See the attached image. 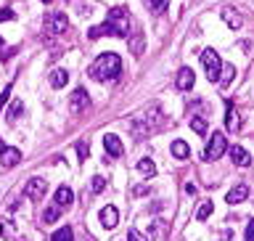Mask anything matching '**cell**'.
<instances>
[{
    "label": "cell",
    "instance_id": "obj_9",
    "mask_svg": "<svg viewBox=\"0 0 254 241\" xmlns=\"http://www.w3.org/2000/svg\"><path fill=\"white\" fill-rule=\"evenodd\" d=\"M98 218H101V226L111 231V228H117V223H119V212H117V207L106 204V207L101 210V215H98Z\"/></svg>",
    "mask_w": 254,
    "mask_h": 241
},
{
    "label": "cell",
    "instance_id": "obj_30",
    "mask_svg": "<svg viewBox=\"0 0 254 241\" xmlns=\"http://www.w3.org/2000/svg\"><path fill=\"white\" fill-rule=\"evenodd\" d=\"M244 241H254V220H249V226H246V236Z\"/></svg>",
    "mask_w": 254,
    "mask_h": 241
},
{
    "label": "cell",
    "instance_id": "obj_23",
    "mask_svg": "<svg viewBox=\"0 0 254 241\" xmlns=\"http://www.w3.org/2000/svg\"><path fill=\"white\" fill-rule=\"evenodd\" d=\"M190 127H193V133L204 135L206 133V119L204 117H190Z\"/></svg>",
    "mask_w": 254,
    "mask_h": 241
},
{
    "label": "cell",
    "instance_id": "obj_28",
    "mask_svg": "<svg viewBox=\"0 0 254 241\" xmlns=\"http://www.w3.org/2000/svg\"><path fill=\"white\" fill-rule=\"evenodd\" d=\"M77 154H79V159H87V154H90V149H87V143H77Z\"/></svg>",
    "mask_w": 254,
    "mask_h": 241
},
{
    "label": "cell",
    "instance_id": "obj_20",
    "mask_svg": "<svg viewBox=\"0 0 254 241\" xmlns=\"http://www.w3.org/2000/svg\"><path fill=\"white\" fill-rule=\"evenodd\" d=\"M138 172L146 175V178H154V175H156V164L151 162V159H140V162H138Z\"/></svg>",
    "mask_w": 254,
    "mask_h": 241
},
{
    "label": "cell",
    "instance_id": "obj_11",
    "mask_svg": "<svg viewBox=\"0 0 254 241\" xmlns=\"http://www.w3.org/2000/svg\"><path fill=\"white\" fill-rule=\"evenodd\" d=\"M193 82H196V75H193L188 67H183V69L178 72V80H175L178 90H190V87H193Z\"/></svg>",
    "mask_w": 254,
    "mask_h": 241
},
{
    "label": "cell",
    "instance_id": "obj_31",
    "mask_svg": "<svg viewBox=\"0 0 254 241\" xmlns=\"http://www.w3.org/2000/svg\"><path fill=\"white\" fill-rule=\"evenodd\" d=\"M0 21H13V11L3 8V11H0Z\"/></svg>",
    "mask_w": 254,
    "mask_h": 241
},
{
    "label": "cell",
    "instance_id": "obj_10",
    "mask_svg": "<svg viewBox=\"0 0 254 241\" xmlns=\"http://www.w3.org/2000/svg\"><path fill=\"white\" fill-rule=\"evenodd\" d=\"M21 162V151L13 149V146H5L3 151H0V164L3 167H16Z\"/></svg>",
    "mask_w": 254,
    "mask_h": 241
},
{
    "label": "cell",
    "instance_id": "obj_5",
    "mask_svg": "<svg viewBox=\"0 0 254 241\" xmlns=\"http://www.w3.org/2000/svg\"><path fill=\"white\" fill-rule=\"evenodd\" d=\"M69 29V19L64 11H53L45 16V32L48 35H64Z\"/></svg>",
    "mask_w": 254,
    "mask_h": 241
},
{
    "label": "cell",
    "instance_id": "obj_1",
    "mask_svg": "<svg viewBox=\"0 0 254 241\" xmlns=\"http://www.w3.org/2000/svg\"><path fill=\"white\" fill-rule=\"evenodd\" d=\"M87 75H90L95 82H106V80H117L122 75V61H119L117 53H101L98 59L90 64V69H87Z\"/></svg>",
    "mask_w": 254,
    "mask_h": 241
},
{
    "label": "cell",
    "instance_id": "obj_26",
    "mask_svg": "<svg viewBox=\"0 0 254 241\" xmlns=\"http://www.w3.org/2000/svg\"><path fill=\"white\" fill-rule=\"evenodd\" d=\"M146 3H148V8L154 13H162L164 8H167V0H146Z\"/></svg>",
    "mask_w": 254,
    "mask_h": 241
},
{
    "label": "cell",
    "instance_id": "obj_25",
    "mask_svg": "<svg viewBox=\"0 0 254 241\" xmlns=\"http://www.w3.org/2000/svg\"><path fill=\"white\" fill-rule=\"evenodd\" d=\"M212 215V202H204L201 207H198V212H196V220H206Z\"/></svg>",
    "mask_w": 254,
    "mask_h": 241
},
{
    "label": "cell",
    "instance_id": "obj_2",
    "mask_svg": "<svg viewBox=\"0 0 254 241\" xmlns=\"http://www.w3.org/2000/svg\"><path fill=\"white\" fill-rule=\"evenodd\" d=\"M106 24L111 27V32H114V37H130V27H132V16H130V11L127 8H122V5H117V8H111L109 11V16H106Z\"/></svg>",
    "mask_w": 254,
    "mask_h": 241
},
{
    "label": "cell",
    "instance_id": "obj_17",
    "mask_svg": "<svg viewBox=\"0 0 254 241\" xmlns=\"http://www.w3.org/2000/svg\"><path fill=\"white\" fill-rule=\"evenodd\" d=\"M66 82H69V72L66 69H53L51 72V85L53 87H64Z\"/></svg>",
    "mask_w": 254,
    "mask_h": 241
},
{
    "label": "cell",
    "instance_id": "obj_15",
    "mask_svg": "<svg viewBox=\"0 0 254 241\" xmlns=\"http://www.w3.org/2000/svg\"><path fill=\"white\" fill-rule=\"evenodd\" d=\"M222 21H225L230 29H241V24H244L241 13H236L233 8H222Z\"/></svg>",
    "mask_w": 254,
    "mask_h": 241
},
{
    "label": "cell",
    "instance_id": "obj_3",
    "mask_svg": "<svg viewBox=\"0 0 254 241\" xmlns=\"http://www.w3.org/2000/svg\"><path fill=\"white\" fill-rule=\"evenodd\" d=\"M201 64H204V69H206V80H209V82H220L222 61H220L217 51H212V48H204V51H201Z\"/></svg>",
    "mask_w": 254,
    "mask_h": 241
},
{
    "label": "cell",
    "instance_id": "obj_24",
    "mask_svg": "<svg viewBox=\"0 0 254 241\" xmlns=\"http://www.w3.org/2000/svg\"><path fill=\"white\" fill-rule=\"evenodd\" d=\"M59 220V207H48V210L43 212V223L45 226H51V223Z\"/></svg>",
    "mask_w": 254,
    "mask_h": 241
},
{
    "label": "cell",
    "instance_id": "obj_6",
    "mask_svg": "<svg viewBox=\"0 0 254 241\" xmlns=\"http://www.w3.org/2000/svg\"><path fill=\"white\" fill-rule=\"evenodd\" d=\"M85 109H90V98H87L85 87H77V90L71 93V98H69V111L77 117V114H85Z\"/></svg>",
    "mask_w": 254,
    "mask_h": 241
},
{
    "label": "cell",
    "instance_id": "obj_7",
    "mask_svg": "<svg viewBox=\"0 0 254 241\" xmlns=\"http://www.w3.org/2000/svg\"><path fill=\"white\" fill-rule=\"evenodd\" d=\"M45 191H48L45 178H32L27 186H24V196H27V199H43Z\"/></svg>",
    "mask_w": 254,
    "mask_h": 241
},
{
    "label": "cell",
    "instance_id": "obj_13",
    "mask_svg": "<svg viewBox=\"0 0 254 241\" xmlns=\"http://www.w3.org/2000/svg\"><path fill=\"white\" fill-rule=\"evenodd\" d=\"M230 159H233V164H238V167H249L252 164V157H249V151H246L244 146L230 149Z\"/></svg>",
    "mask_w": 254,
    "mask_h": 241
},
{
    "label": "cell",
    "instance_id": "obj_19",
    "mask_svg": "<svg viewBox=\"0 0 254 241\" xmlns=\"http://www.w3.org/2000/svg\"><path fill=\"white\" fill-rule=\"evenodd\" d=\"M233 77H236V67H233V64H222V72H220V85H222V87H228L230 82H233Z\"/></svg>",
    "mask_w": 254,
    "mask_h": 241
},
{
    "label": "cell",
    "instance_id": "obj_14",
    "mask_svg": "<svg viewBox=\"0 0 254 241\" xmlns=\"http://www.w3.org/2000/svg\"><path fill=\"white\" fill-rule=\"evenodd\" d=\"M71 199H74V194H71V188L69 186H61L59 191H56V207H64V210H66V207H71Z\"/></svg>",
    "mask_w": 254,
    "mask_h": 241
},
{
    "label": "cell",
    "instance_id": "obj_8",
    "mask_svg": "<svg viewBox=\"0 0 254 241\" xmlns=\"http://www.w3.org/2000/svg\"><path fill=\"white\" fill-rule=\"evenodd\" d=\"M103 149H106L109 157H122V154H125L122 141H119V135H114V133H106V135H103Z\"/></svg>",
    "mask_w": 254,
    "mask_h": 241
},
{
    "label": "cell",
    "instance_id": "obj_22",
    "mask_svg": "<svg viewBox=\"0 0 254 241\" xmlns=\"http://www.w3.org/2000/svg\"><path fill=\"white\" fill-rule=\"evenodd\" d=\"M21 111H24V103H21V101H13V103H11V109H8V122H16Z\"/></svg>",
    "mask_w": 254,
    "mask_h": 241
},
{
    "label": "cell",
    "instance_id": "obj_27",
    "mask_svg": "<svg viewBox=\"0 0 254 241\" xmlns=\"http://www.w3.org/2000/svg\"><path fill=\"white\" fill-rule=\"evenodd\" d=\"M103 188H106V180H103L101 175H95V178H93V191H95V194H101Z\"/></svg>",
    "mask_w": 254,
    "mask_h": 241
},
{
    "label": "cell",
    "instance_id": "obj_34",
    "mask_svg": "<svg viewBox=\"0 0 254 241\" xmlns=\"http://www.w3.org/2000/svg\"><path fill=\"white\" fill-rule=\"evenodd\" d=\"M0 48H3V37H0Z\"/></svg>",
    "mask_w": 254,
    "mask_h": 241
},
{
    "label": "cell",
    "instance_id": "obj_4",
    "mask_svg": "<svg viewBox=\"0 0 254 241\" xmlns=\"http://www.w3.org/2000/svg\"><path fill=\"white\" fill-rule=\"evenodd\" d=\"M225 149H228V141H225V135H222L220 130H214V133H212V138L206 141L204 159H220L222 154H225Z\"/></svg>",
    "mask_w": 254,
    "mask_h": 241
},
{
    "label": "cell",
    "instance_id": "obj_18",
    "mask_svg": "<svg viewBox=\"0 0 254 241\" xmlns=\"http://www.w3.org/2000/svg\"><path fill=\"white\" fill-rule=\"evenodd\" d=\"M172 157L175 159H188L190 157V149L186 141H172Z\"/></svg>",
    "mask_w": 254,
    "mask_h": 241
},
{
    "label": "cell",
    "instance_id": "obj_35",
    "mask_svg": "<svg viewBox=\"0 0 254 241\" xmlns=\"http://www.w3.org/2000/svg\"><path fill=\"white\" fill-rule=\"evenodd\" d=\"M43 3H51V0H43Z\"/></svg>",
    "mask_w": 254,
    "mask_h": 241
},
{
    "label": "cell",
    "instance_id": "obj_29",
    "mask_svg": "<svg viewBox=\"0 0 254 241\" xmlns=\"http://www.w3.org/2000/svg\"><path fill=\"white\" fill-rule=\"evenodd\" d=\"M127 241H148V239H146V236H143V234H140V231H135V228H132V231H130V234H127Z\"/></svg>",
    "mask_w": 254,
    "mask_h": 241
},
{
    "label": "cell",
    "instance_id": "obj_21",
    "mask_svg": "<svg viewBox=\"0 0 254 241\" xmlns=\"http://www.w3.org/2000/svg\"><path fill=\"white\" fill-rule=\"evenodd\" d=\"M71 239H74V234H71V228H69V226H64V228L56 231L51 241H71Z\"/></svg>",
    "mask_w": 254,
    "mask_h": 241
},
{
    "label": "cell",
    "instance_id": "obj_33",
    "mask_svg": "<svg viewBox=\"0 0 254 241\" xmlns=\"http://www.w3.org/2000/svg\"><path fill=\"white\" fill-rule=\"evenodd\" d=\"M3 149H5V146H3V141H0V151H3Z\"/></svg>",
    "mask_w": 254,
    "mask_h": 241
},
{
    "label": "cell",
    "instance_id": "obj_12",
    "mask_svg": "<svg viewBox=\"0 0 254 241\" xmlns=\"http://www.w3.org/2000/svg\"><path fill=\"white\" fill-rule=\"evenodd\" d=\"M225 127H228V133H238V130H241V114H238L236 106H228V111H225Z\"/></svg>",
    "mask_w": 254,
    "mask_h": 241
},
{
    "label": "cell",
    "instance_id": "obj_16",
    "mask_svg": "<svg viewBox=\"0 0 254 241\" xmlns=\"http://www.w3.org/2000/svg\"><path fill=\"white\" fill-rule=\"evenodd\" d=\"M246 196H249V188H246V186H236V188H230L228 191V204H238V202H244V199Z\"/></svg>",
    "mask_w": 254,
    "mask_h": 241
},
{
    "label": "cell",
    "instance_id": "obj_32",
    "mask_svg": "<svg viewBox=\"0 0 254 241\" xmlns=\"http://www.w3.org/2000/svg\"><path fill=\"white\" fill-rule=\"evenodd\" d=\"M8 93H11V87H5V90L0 93V111H3V106H5V101H8Z\"/></svg>",
    "mask_w": 254,
    "mask_h": 241
}]
</instances>
